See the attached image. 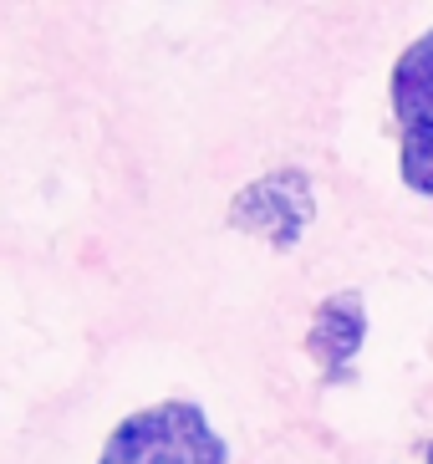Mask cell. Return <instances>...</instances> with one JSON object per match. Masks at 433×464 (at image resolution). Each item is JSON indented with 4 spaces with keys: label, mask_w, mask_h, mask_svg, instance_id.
<instances>
[{
    "label": "cell",
    "mask_w": 433,
    "mask_h": 464,
    "mask_svg": "<svg viewBox=\"0 0 433 464\" xmlns=\"http://www.w3.org/2000/svg\"><path fill=\"white\" fill-rule=\"evenodd\" d=\"M97 464H230V450L209 429L199 403L168 398L122 419L108 434Z\"/></svg>",
    "instance_id": "cell-1"
},
{
    "label": "cell",
    "mask_w": 433,
    "mask_h": 464,
    "mask_svg": "<svg viewBox=\"0 0 433 464\" xmlns=\"http://www.w3.org/2000/svg\"><path fill=\"white\" fill-rule=\"evenodd\" d=\"M393 112H398V174L408 189L433 199V31L398 56L393 67Z\"/></svg>",
    "instance_id": "cell-2"
},
{
    "label": "cell",
    "mask_w": 433,
    "mask_h": 464,
    "mask_svg": "<svg viewBox=\"0 0 433 464\" xmlns=\"http://www.w3.org/2000/svg\"><path fill=\"white\" fill-rule=\"evenodd\" d=\"M312 215H316V194L301 169H275V174L245 184L230 199V225L245 235H260L271 250H296Z\"/></svg>",
    "instance_id": "cell-3"
},
{
    "label": "cell",
    "mask_w": 433,
    "mask_h": 464,
    "mask_svg": "<svg viewBox=\"0 0 433 464\" xmlns=\"http://www.w3.org/2000/svg\"><path fill=\"white\" fill-rule=\"evenodd\" d=\"M367 342V301L362 291H337L312 312V332H306V353L322 368L326 382H347L352 362Z\"/></svg>",
    "instance_id": "cell-4"
},
{
    "label": "cell",
    "mask_w": 433,
    "mask_h": 464,
    "mask_svg": "<svg viewBox=\"0 0 433 464\" xmlns=\"http://www.w3.org/2000/svg\"><path fill=\"white\" fill-rule=\"evenodd\" d=\"M423 459H428V464H433V439H428V450H423Z\"/></svg>",
    "instance_id": "cell-5"
}]
</instances>
